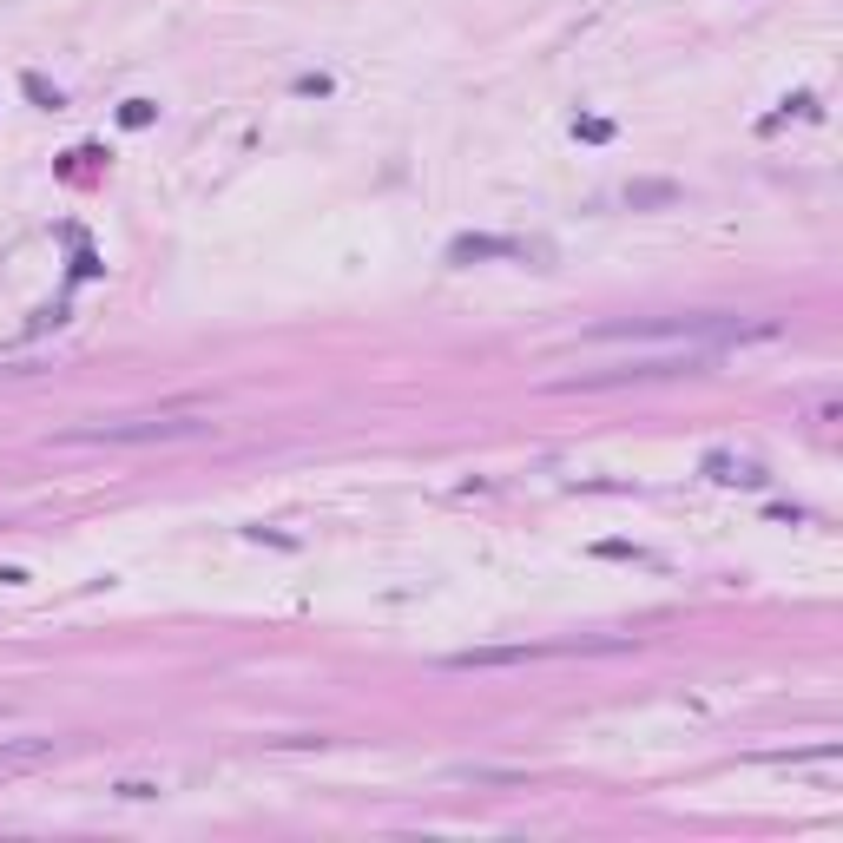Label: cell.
Here are the masks:
<instances>
[{"instance_id": "1", "label": "cell", "mask_w": 843, "mask_h": 843, "mask_svg": "<svg viewBox=\"0 0 843 843\" xmlns=\"http://www.w3.org/2000/svg\"><path fill=\"white\" fill-rule=\"evenodd\" d=\"M178 435H205L198 415H172V422H99V429H73L60 442H119V448H139V442H178Z\"/></svg>"}, {"instance_id": "2", "label": "cell", "mask_w": 843, "mask_h": 843, "mask_svg": "<svg viewBox=\"0 0 843 843\" xmlns=\"http://www.w3.org/2000/svg\"><path fill=\"white\" fill-rule=\"evenodd\" d=\"M573 646H475V653H448V672H501V666H527V659H554Z\"/></svg>"}, {"instance_id": "3", "label": "cell", "mask_w": 843, "mask_h": 843, "mask_svg": "<svg viewBox=\"0 0 843 843\" xmlns=\"http://www.w3.org/2000/svg\"><path fill=\"white\" fill-rule=\"evenodd\" d=\"M455 264H475V257H521V244H508V238H455Z\"/></svg>"}, {"instance_id": "4", "label": "cell", "mask_w": 843, "mask_h": 843, "mask_svg": "<svg viewBox=\"0 0 843 843\" xmlns=\"http://www.w3.org/2000/svg\"><path fill=\"white\" fill-rule=\"evenodd\" d=\"M705 475H712V481H745V488H758V468H751V462H732V455H705Z\"/></svg>"}, {"instance_id": "5", "label": "cell", "mask_w": 843, "mask_h": 843, "mask_svg": "<svg viewBox=\"0 0 843 843\" xmlns=\"http://www.w3.org/2000/svg\"><path fill=\"white\" fill-rule=\"evenodd\" d=\"M626 198H633V205H672L679 191H672V185H633V191H626Z\"/></svg>"}, {"instance_id": "6", "label": "cell", "mask_w": 843, "mask_h": 843, "mask_svg": "<svg viewBox=\"0 0 843 843\" xmlns=\"http://www.w3.org/2000/svg\"><path fill=\"white\" fill-rule=\"evenodd\" d=\"M119 119H126V126H152V99H126Z\"/></svg>"}, {"instance_id": "7", "label": "cell", "mask_w": 843, "mask_h": 843, "mask_svg": "<svg viewBox=\"0 0 843 843\" xmlns=\"http://www.w3.org/2000/svg\"><path fill=\"white\" fill-rule=\"evenodd\" d=\"M580 139L600 145V139H613V126H606V119H580Z\"/></svg>"}, {"instance_id": "8", "label": "cell", "mask_w": 843, "mask_h": 843, "mask_svg": "<svg viewBox=\"0 0 843 843\" xmlns=\"http://www.w3.org/2000/svg\"><path fill=\"white\" fill-rule=\"evenodd\" d=\"M112 791H119V797H152V791H159V784H145V778H126V784H112Z\"/></svg>"}]
</instances>
